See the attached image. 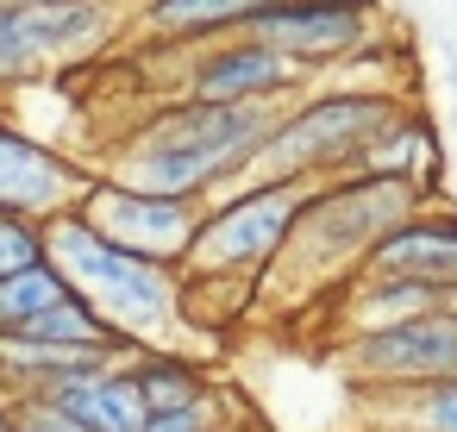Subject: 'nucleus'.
Segmentation results:
<instances>
[{
	"instance_id": "obj_4",
	"label": "nucleus",
	"mask_w": 457,
	"mask_h": 432,
	"mask_svg": "<svg viewBox=\"0 0 457 432\" xmlns=\"http://www.w3.org/2000/svg\"><path fill=\"white\" fill-rule=\"evenodd\" d=\"M401 113H407V101L388 88H332L326 82V88L301 95L295 107H282V120L245 182H338Z\"/></svg>"
},
{
	"instance_id": "obj_17",
	"label": "nucleus",
	"mask_w": 457,
	"mask_h": 432,
	"mask_svg": "<svg viewBox=\"0 0 457 432\" xmlns=\"http://www.w3.org/2000/svg\"><path fill=\"white\" fill-rule=\"evenodd\" d=\"M132 382L145 395L151 413H182V407H207L220 388H213V370L188 351H145L132 357Z\"/></svg>"
},
{
	"instance_id": "obj_24",
	"label": "nucleus",
	"mask_w": 457,
	"mask_h": 432,
	"mask_svg": "<svg viewBox=\"0 0 457 432\" xmlns=\"http://www.w3.org/2000/svg\"><path fill=\"white\" fill-rule=\"evenodd\" d=\"M26 7H82V0H26ZM95 7H120V0H95Z\"/></svg>"
},
{
	"instance_id": "obj_11",
	"label": "nucleus",
	"mask_w": 457,
	"mask_h": 432,
	"mask_svg": "<svg viewBox=\"0 0 457 432\" xmlns=\"http://www.w3.org/2000/svg\"><path fill=\"white\" fill-rule=\"evenodd\" d=\"M363 276L457 288V213H451V207H420L413 220H401V226L370 251Z\"/></svg>"
},
{
	"instance_id": "obj_13",
	"label": "nucleus",
	"mask_w": 457,
	"mask_h": 432,
	"mask_svg": "<svg viewBox=\"0 0 457 432\" xmlns=\"http://www.w3.org/2000/svg\"><path fill=\"white\" fill-rule=\"evenodd\" d=\"M107 363H126V357L57 345V338H38V332H7V338H0V395H7V401L57 395L63 382H76L88 370H107Z\"/></svg>"
},
{
	"instance_id": "obj_1",
	"label": "nucleus",
	"mask_w": 457,
	"mask_h": 432,
	"mask_svg": "<svg viewBox=\"0 0 457 432\" xmlns=\"http://www.w3.org/2000/svg\"><path fill=\"white\" fill-rule=\"evenodd\" d=\"M282 107H207V101H170L157 107L113 157H107V182L145 188V195H170V201H220L226 188H238L257 163V151L270 145Z\"/></svg>"
},
{
	"instance_id": "obj_21",
	"label": "nucleus",
	"mask_w": 457,
	"mask_h": 432,
	"mask_svg": "<svg viewBox=\"0 0 457 432\" xmlns=\"http://www.w3.org/2000/svg\"><path fill=\"white\" fill-rule=\"evenodd\" d=\"M51 263V226L26 213H0V282Z\"/></svg>"
},
{
	"instance_id": "obj_23",
	"label": "nucleus",
	"mask_w": 457,
	"mask_h": 432,
	"mask_svg": "<svg viewBox=\"0 0 457 432\" xmlns=\"http://www.w3.org/2000/svg\"><path fill=\"white\" fill-rule=\"evenodd\" d=\"M220 426V395L207 407H182V413H151L145 432H213Z\"/></svg>"
},
{
	"instance_id": "obj_6",
	"label": "nucleus",
	"mask_w": 457,
	"mask_h": 432,
	"mask_svg": "<svg viewBox=\"0 0 457 432\" xmlns=\"http://www.w3.org/2000/svg\"><path fill=\"white\" fill-rule=\"evenodd\" d=\"M338 370L363 395H407V388L451 382L457 376V307L345 338L338 345Z\"/></svg>"
},
{
	"instance_id": "obj_3",
	"label": "nucleus",
	"mask_w": 457,
	"mask_h": 432,
	"mask_svg": "<svg viewBox=\"0 0 457 432\" xmlns=\"http://www.w3.org/2000/svg\"><path fill=\"white\" fill-rule=\"evenodd\" d=\"M420 207H432V188L420 182H382V176H338V182H320L288 251L276 257V270L263 276L270 288L295 282V295L320 288V282H338V276H363L370 251L401 226L413 220Z\"/></svg>"
},
{
	"instance_id": "obj_7",
	"label": "nucleus",
	"mask_w": 457,
	"mask_h": 432,
	"mask_svg": "<svg viewBox=\"0 0 457 432\" xmlns=\"http://www.w3.org/2000/svg\"><path fill=\"white\" fill-rule=\"evenodd\" d=\"M251 38H263L307 76H332L338 63H351L382 38V7L376 0H270Z\"/></svg>"
},
{
	"instance_id": "obj_9",
	"label": "nucleus",
	"mask_w": 457,
	"mask_h": 432,
	"mask_svg": "<svg viewBox=\"0 0 457 432\" xmlns=\"http://www.w3.org/2000/svg\"><path fill=\"white\" fill-rule=\"evenodd\" d=\"M82 220H95L113 245H126V251H138L151 263L188 270L207 207L201 201H170V195H145V188H126V182L95 176V188L82 201Z\"/></svg>"
},
{
	"instance_id": "obj_25",
	"label": "nucleus",
	"mask_w": 457,
	"mask_h": 432,
	"mask_svg": "<svg viewBox=\"0 0 457 432\" xmlns=\"http://www.w3.org/2000/svg\"><path fill=\"white\" fill-rule=\"evenodd\" d=\"M0 432H13V401L0 395Z\"/></svg>"
},
{
	"instance_id": "obj_10",
	"label": "nucleus",
	"mask_w": 457,
	"mask_h": 432,
	"mask_svg": "<svg viewBox=\"0 0 457 432\" xmlns=\"http://www.w3.org/2000/svg\"><path fill=\"white\" fill-rule=\"evenodd\" d=\"M95 170H76L63 151L13 132L0 120V213H26V220H63L88 201Z\"/></svg>"
},
{
	"instance_id": "obj_8",
	"label": "nucleus",
	"mask_w": 457,
	"mask_h": 432,
	"mask_svg": "<svg viewBox=\"0 0 457 432\" xmlns=\"http://www.w3.org/2000/svg\"><path fill=\"white\" fill-rule=\"evenodd\" d=\"M301 95H313V76L251 32L195 51L188 76L176 82V101H207V107H295Z\"/></svg>"
},
{
	"instance_id": "obj_22",
	"label": "nucleus",
	"mask_w": 457,
	"mask_h": 432,
	"mask_svg": "<svg viewBox=\"0 0 457 432\" xmlns=\"http://www.w3.org/2000/svg\"><path fill=\"white\" fill-rule=\"evenodd\" d=\"M13 432H88L76 413H63L51 395H26L13 401Z\"/></svg>"
},
{
	"instance_id": "obj_27",
	"label": "nucleus",
	"mask_w": 457,
	"mask_h": 432,
	"mask_svg": "<svg viewBox=\"0 0 457 432\" xmlns=\"http://www.w3.org/2000/svg\"><path fill=\"white\" fill-rule=\"evenodd\" d=\"M445 76H451V95H457V51H451V70H445Z\"/></svg>"
},
{
	"instance_id": "obj_18",
	"label": "nucleus",
	"mask_w": 457,
	"mask_h": 432,
	"mask_svg": "<svg viewBox=\"0 0 457 432\" xmlns=\"http://www.w3.org/2000/svg\"><path fill=\"white\" fill-rule=\"evenodd\" d=\"M76 295V282L57 270V263H45V270H26V276H7L0 282V338L7 332H32L57 301H70Z\"/></svg>"
},
{
	"instance_id": "obj_19",
	"label": "nucleus",
	"mask_w": 457,
	"mask_h": 432,
	"mask_svg": "<svg viewBox=\"0 0 457 432\" xmlns=\"http://www.w3.org/2000/svg\"><path fill=\"white\" fill-rule=\"evenodd\" d=\"M38 76H51L45 38H38V13L26 7V0H0V88L38 82Z\"/></svg>"
},
{
	"instance_id": "obj_14",
	"label": "nucleus",
	"mask_w": 457,
	"mask_h": 432,
	"mask_svg": "<svg viewBox=\"0 0 457 432\" xmlns=\"http://www.w3.org/2000/svg\"><path fill=\"white\" fill-rule=\"evenodd\" d=\"M445 307H457V288H426V282H395V276H351V288L338 295L345 338L382 332V326H401V320H426V313H445Z\"/></svg>"
},
{
	"instance_id": "obj_12",
	"label": "nucleus",
	"mask_w": 457,
	"mask_h": 432,
	"mask_svg": "<svg viewBox=\"0 0 457 432\" xmlns=\"http://www.w3.org/2000/svg\"><path fill=\"white\" fill-rule=\"evenodd\" d=\"M270 0H138V32L170 51H207L226 38H245Z\"/></svg>"
},
{
	"instance_id": "obj_2",
	"label": "nucleus",
	"mask_w": 457,
	"mask_h": 432,
	"mask_svg": "<svg viewBox=\"0 0 457 432\" xmlns=\"http://www.w3.org/2000/svg\"><path fill=\"white\" fill-rule=\"evenodd\" d=\"M51 263L138 351H182V326H195V313H188V276L182 270L151 263V257L113 245L95 220H82V207L63 213V220H51Z\"/></svg>"
},
{
	"instance_id": "obj_5",
	"label": "nucleus",
	"mask_w": 457,
	"mask_h": 432,
	"mask_svg": "<svg viewBox=\"0 0 457 432\" xmlns=\"http://www.w3.org/2000/svg\"><path fill=\"white\" fill-rule=\"evenodd\" d=\"M320 182H238L220 201H207L195 257H188V282H263L276 270V257L288 251L307 201Z\"/></svg>"
},
{
	"instance_id": "obj_26",
	"label": "nucleus",
	"mask_w": 457,
	"mask_h": 432,
	"mask_svg": "<svg viewBox=\"0 0 457 432\" xmlns=\"http://www.w3.org/2000/svg\"><path fill=\"white\" fill-rule=\"evenodd\" d=\"M213 432H257V426H245V420H220Z\"/></svg>"
},
{
	"instance_id": "obj_20",
	"label": "nucleus",
	"mask_w": 457,
	"mask_h": 432,
	"mask_svg": "<svg viewBox=\"0 0 457 432\" xmlns=\"http://www.w3.org/2000/svg\"><path fill=\"white\" fill-rule=\"evenodd\" d=\"M382 413H395V432H457V376L407 395H370Z\"/></svg>"
},
{
	"instance_id": "obj_15",
	"label": "nucleus",
	"mask_w": 457,
	"mask_h": 432,
	"mask_svg": "<svg viewBox=\"0 0 457 432\" xmlns=\"http://www.w3.org/2000/svg\"><path fill=\"white\" fill-rule=\"evenodd\" d=\"M51 401H57L63 413H76L88 432H145V420H151V407H145V395H138V382H132V363L88 370V376L63 382Z\"/></svg>"
},
{
	"instance_id": "obj_16",
	"label": "nucleus",
	"mask_w": 457,
	"mask_h": 432,
	"mask_svg": "<svg viewBox=\"0 0 457 432\" xmlns=\"http://www.w3.org/2000/svg\"><path fill=\"white\" fill-rule=\"evenodd\" d=\"M351 176H382V182H420V188H432V182H438V132H432V120H426L420 107H407V113L351 163Z\"/></svg>"
}]
</instances>
